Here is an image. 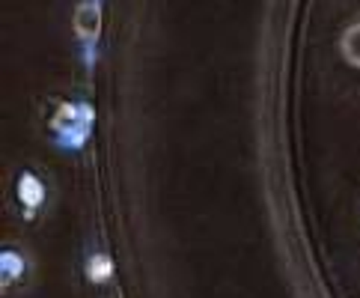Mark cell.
<instances>
[{
  "mask_svg": "<svg viewBox=\"0 0 360 298\" xmlns=\"http://www.w3.org/2000/svg\"><path fill=\"white\" fill-rule=\"evenodd\" d=\"M75 33H78L81 45L86 51H93L101 33V4L98 0H84V4L75 9Z\"/></svg>",
  "mask_w": 360,
  "mask_h": 298,
  "instance_id": "cell-3",
  "label": "cell"
},
{
  "mask_svg": "<svg viewBox=\"0 0 360 298\" xmlns=\"http://www.w3.org/2000/svg\"><path fill=\"white\" fill-rule=\"evenodd\" d=\"M15 200L24 209V218H36V212L48 200V185L36 170H21L15 179Z\"/></svg>",
  "mask_w": 360,
  "mask_h": 298,
  "instance_id": "cell-2",
  "label": "cell"
},
{
  "mask_svg": "<svg viewBox=\"0 0 360 298\" xmlns=\"http://www.w3.org/2000/svg\"><path fill=\"white\" fill-rule=\"evenodd\" d=\"M93 120L96 111L89 101H63L57 113L51 116V135L60 149H81L86 144V137L93 135Z\"/></svg>",
  "mask_w": 360,
  "mask_h": 298,
  "instance_id": "cell-1",
  "label": "cell"
},
{
  "mask_svg": "<svg viewBox=\"0 0 360 298\" xmlns=\"http://www.w3.org/2000/svg\"><path fill=\"white\" fill-rule=\"evenodd\" d=\"M340 51L349 66L360 69V21L352 24V27H345L342 36H340Z\"/></svg>",
  "mask_w": 360,
  "mask_h": 298,
  "instance_id": "cell-5",
  "label": "cell"
},
{
  "mask_svg": "<svg viewBox=\"0 0 360 298\" xmlns=\"http://www.w3.org/2000/svg\"><path fill=\"white\" fill-rule=\"evenodd\" d=\"M30 275V256L15 244H6L0 254V278H4V292L21 287Z\"/></svg>",
  "mask_w": 360,
  "mask_h": 298,
  "instance_id": "cell-4",
  "label": "cell"
},
{
  "mask_svg": "<svg viewBox=\"0 0 360 298\" xmlns=\"http://www.w3.org/2000/svg\"><path fill=\"white\" fill-rule=\"evenodd\" d=\"M86 278L93 283H108L113 278V263L108 254H93L86 260Z\"/></svg>",
  "mask_w": 360,
  "mask_h": 298,
  "instance_id": "cell-6",
  "label": "cell"
}]
</instances>
